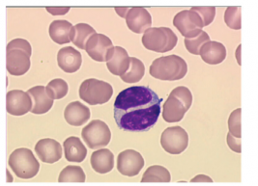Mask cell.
<instances>
[{
	"mask_svg": "<svg viewBox=\"0 0 258 186\" xmlns=\"http://www.w3.org/2000/svg\"><path fill=\"white\" fill-rule=\"evenodd\" d=\"M192 104V95L187 87L179 86L171 91L163 106V118L166 123L182 121Z\"/></svg>",
	"mask_w": 258,
	"mask_h": 186,
	"instance_id": "277c9868",
	"label": "cell"
},
{
	"mask_svg": "<svg viewBox=\"0 0 258 186\" xmlns=\"http://www.w3.org/2000/svg\"><path fill=\"white\" fill-rule=\"evenodd\" d=\"M27 93L30 95L33 102L31 113L41 115L47 113L51 109L53 105V100L50 99L47 95L45 86L32 87L27 91Z\"/></svg>",
	"mask_w": 258,
	"mask_h": 186,
	"instance_id": "d6986e66",
	"label": "cell"
},
{
	"mask_svg": "<svg viewBox=\"0 0 258 186\" xmlns=\"http://www.w3.org/2000/svg\"><path fill=\"white\" fill-rule=\"evenodd\" d=\"M65 158L69 162L81 163L87 155V150L81 139L76 136H71L64 141L63 144Z\"/></svg>",
	"mask_w": 258,
	"mask_h": 186,
	"instance_id": "7402d4cb",
	"label": "cell"
},
{
	"mask_svg": "<svg viewBox=\"0 0 258 186\" xmlns=\"http://www.w3.org/2000/svg\"><path fill=\"white\" fill-rule=\"evenodd\" d=\"M208 42H210V37L205 31L194 39H185L184 41L187 50L194 55H200L201 47Z\"/></svg>",
	"mask_w": 258,
	"mask_h": 186,
	"instance_id": "f546056e",
	"label": "cell"
},
{
	"mask_svg": "<svg viewBox=\"0 0 258 186\" xmlns=\"http://www.w3.org/2000/svg\"><path fill=\"white\" fill-rule=\"evenodd\" d=\"M66 122L73 127L83 126L90 119V109L79 102H73L64 110Z\"/></svg>",
	"mask_w": 258,
	"mask_h": 186,
	"instance_id": "ac0fdd59",
	"label": "cell"
},
{
	"mask_svg": "<svg viewBox=\"0 0 258 186\" xmlns=\"http://www.w3.org/2000/svg\"><path fill=\"white\" fill-rule=\"evenodd\" d=\"M35 152L43 162L52 164L62 157V147L56 140L45 138L37 142Z\"/></svg>",
	"mask_w": 258,
	"mask_h": 186,
	"instance_id": "9a60e30c",
	"label": "cell"
},
{
	"mask_svg": "<svg viewBox=\"0 0 258 186\" xmlns=\"http://www.w3.org/2000/svg\"><path fill=\"white\" fill-rule=\"evenodd\" d=\"M85 180L86 175L80 166L69 165L59 174V182H84Z\"/></svg>",
	"mask_w": 258,
	"mask_h": 186,
	"instance_id": "4316f807",
	"label": "cell"
},
{
	"mask_svg": "<svg viewBox=\"0 0 258 186\" xmlns=\"http://www.w3.org/2000/svg\"><path fill=\"white\" fill-rule=\"evenodd\" d=\"M161 99L151 88L133 86L120 92L114 102V120L125 131H147L156 125L162 112Z\"/></svg>",
	"mask_w": 258,
	"mask_h": 186,
	"instance_id": "6da1fadb",
	"label": "cell"
},
{
	"mask_svg": "<svg viewBox=\"0 0 258 186\" xmlns=\"http://www.w3.org/2000/svg\"><path fill=\"white\" fill-rule=\"evenodd\" d=\"M33 102L30 95L22 90L9 91L6 96L7 112L14 116H23L32 110Z\"/></svg>",
	"mask_w": 258,
	"mask_h": 186,
	"instance_id": "4fadbf2b",
	"label": "cell"
},
{
	"mask_svg": "<svg viewBox=\"0 0 258 186\" xmlns=\"http://www.w3.org/2000/svg\"><path fill=\"white\" fill-rule=\"evenodd\" d=\"M46 10L51 15L62 16L70 11V7H46Z\"/></svg>",
	"mask_w": 258,
	"mask_h": 186,
	"instance_id": "836d02e7",
	"label": "cell"
},
{
	"mask_svg": "<svg viewBox=\"0 0 258 186\" xmlns=\"http://www.w3.org/2000/svg\"><path fill=\"white\" fill-rule=\"evenodd\" d=\"M82 139L89 149H102L107 146L111 139V132L108 126L101 120H93L82 128Z\"/></svg>",
	"mask_w": 258,
	"mask_h": 186,
	"instance_id": "ba28073f",
	"label": "cell"
},
{
	"mask_svg": "<svg viewBox=\"0 0 258 186\" xmlns=\"http://www.w3.org/2000/svg\"><path fill=\"white\" fill-rule=\"evenodd\" d=\"M47 93L50 99L54 100H61L64 97H66V95L68 94L69 91V86L67 84V82L61 78H55L52 79L51 81L47 84L46 87Z\"/></svg>",
	"mask_w": 258,
	"mask_h": 186,
	"instance_id": "83f0119b",
	"label": "cell"
},
{
	"mask_svg": "<svg viewBox=\"0 0 258 186\" xmlns=\"http://www.w3.org/2000/svg\"><path fill=\"white\" fill-rule=\"evenodd\" d=\"M226 48L222 43L210 41L206 43L200 50V57L209 65H219L226 58Z\"/></svg>",
	"mask_w": 258,
	"mask_h": 186,
	"instance_id": "ffe728a7",
	"label": "cell"
},
{
	"mask_svg": "<svg viewBox=\"0 0 258 186\" xmlns=\"http://www.w3.org/2000/svg\"><path fill=\"white\" fill-rule=\"evenodd\" d=\"M79 94L82 101L88 105H104L111 99L113 89L107 82L89 78L82 82Z\"/></svg>",
	"mask_w": 258,
	"mask_h": 186,
	"instance_id": "52a82bcc",
	"label": "cell"
},
{
	"mask_svg": "<svg viewBox=\"0 0 258 186\" xmlns=\"http://www.w3.org/2000/svg\"><path fill=\"white\" fill-rule=\"evenodd\" d=\"M141 41L148 50L164 53L176 47L178 38L168 27H151L143 34Z\"/></svg>",
	"mask_w": 258,
	"mask_h": 186,
	"instance_id": "5b68a950",
	"label": "cell"
},
{
	"mask_svg": "<svg viewBox=\"0 0 258 186\" xmlns=\"http://www.w3.org/2000/svg\"><path fill=\"white\" fill-rule=\"evenodd\" d=\"M144 166V159L139 151L126 150L118 154V172L126 176H136Z\"/></svg>",
	"mask_w": 258,
	"mask_h": 186,
	"instance_id": "7c38bea8",
	"label": "cell"
},
{
	"mask_svg": "<svg viewBox=\"0 0 258 186\" xmlns=\"http://www.w3.org/2000/svg\"><path fill=\"white\" fill-rule=\"evenodd\" d=\"M241 108H237L231 112L228 118V129L229 133L237 138H241L242 129H241Z\"/></svg>",
	"mask_w": 258,
	"mask_h": 186,
	"instance_id": "4dcf8cb0",
	"label": "cell"
},
{
	"mask_svg": "<svg viewBox=\"0 0 258 186\" xmlns=\"http://www.w3.org/2000/svg\"><path fill=\"white\" fill-rule=\"evenodd\" d=\"M161 145L166 152L180 154L188 148V133L181 127L167 128L162 133Z\"/></svg>",
	"mask_w": 258,
	"mask_h": 186,
	"instance_id": "30bf717a",
	"label": "cell"
},
{
	"mask_svg": "<svg viewBox=\"0 0 258 186\" xmlns=\"http://www.w3.org/2000/svg\"><path fill=\"white\" fill-rule=\"evenodd\" d=\"M32 47L24 39H15L7 45L6 68L10 74L21 76L25 74L31 66L30 57Z\"/></svg>",
	"mask_w": 258,
	"mask_h": 186,
	"instance_id": "7a4b0ae2",
	"label": "cell"
},
{
	"mask_svg": "<svg viewBox=\"0 0 258 186\" xmlns=\"http://www.w3.org/2000/svg\"><path fill=\"white\" fill-rule=\"evenodd\" d=\"M190 10L200 15L204 23V26L211 24L216 16V8L213 6H196L191 7Z\"/></svg>",
	"mask_w": 258,
	"mask_h": 186,
	"instance_id": "1f68e13d",
	"label": "cell"
},
{
	"mask_svg": "<svg viewBox=\"0 0 258 186\" xmlns=\"http://www.w3.org/2000/svg\"><path fill=\"white\" fill-rule=\"evenodd\" d=\"M226 143L231 151L241 153L242 152V147H241V138H237L233 136L231 133H227L226 136Z\"/></svg>",
	"mask_w": 258,
	"mask_h": 186,
	"instance_id": "d6a6232c",
	"label": "cell"
},
{
	"mask_svg": "<svg viewBox=\"0 0 258 186\" xmlns=\"http://www.w3.org/2000/svg\"><path fill=\"white\" fill-rule=\"evenodd\" d=\"M113 48V44L107 36L96 33L87 42L85 51L97 62H107Z\"/></svg>",
	"mask_w": 258,
	"mask_h": 186,
	"instance_id": "8fae6325",
	"label": "cell"
},
{
	"mask_svg": "<svg viewBox=\"0 0 258 186\" xmlns=\"http://www.w3.org/2000/svg\"><path fill=\"white\" fill-rule=\"evenodd\" d=\"M149 72L156 79L176 81L185 77L188 72V65L182 57L172 54L154 60Z\"/></svg>",
	"mask_w": 258,
	"mask_h": 186,
	"instance_id": "3957f363",
	"label": "cell"
},
{
	"mask_svg": "<svg viewBox=\"0 0 258 186\" xmlns=\"http://www.w3.org/2000/svg\"><path fill=\"white\" fill-rule=\"evenodd\" d=\"M95 34H96V31L94 28L89 24H77L73 28L72 43L81 49H85L87 42Z\"/></svg>",
	"mask_w": 258,
	"mask_h": 186,
	"instance_id": "cb8c5ba5",
	"label": "cell"
},
{
	"mask_svg": "<svg viewBox=\"0 0 258 186\" xmlns=\"http://www.w3.org/2000/svg\"><path fill=\"white\" fill-rule=\"evenodd\" d=\"M125 20L130 30L137 34L145 33L152 25L151 15L143 7H132Z\"/></svg>",
	"mask_w": 258,
	"mask_h": 186,
	"instance_id": "5bb4252c",
	"label": "cell"
},
{
	"mask_svg": "<svg viewBox=\"0 0 258 186\" xmlns=\"http://www.w3.org/2000/svg\"><path fill=\"white\" fill-rule=\"evenodd\" d=\"M8 164L15 174L23 179L34 177L40 170V164L33 152L26 148H20L13 151L9 156Z\"/></svg>",
	"mask_w": 258,
	"mask_h": 186,
	"instance_id": "8992f818",
	"label": "cell"
},
{
	"mask_svg": "<svg viewBox=\"0 0 258 186\" xmlns=\"http://www.w3.org/2000/svg\"><path fill=\"white\" fill-rule=\"evenodd\" d=\"M190 182H213V179L206 174H199L190 179Z\"/></svg>",
	"mask_w": 258,
	"mask_h": 186,
	"instance_id": "e575fe53",
	"label": "cell"
},
{
	"mask_svg": "<svg viewBox=\"0 0 258 186\" xmlns=\"http://www.w3.org/2000/svg\"><path fill=\"white\" fill-rule=\"evenodd\" d=\"M171 175L166 168L161 165H153L144 172L141 182H170Z\"/></svg>",
	"mask_w": 258,
	"mask_h": 186,
	"instance_id": "d4e9b609",
	"label": "cell"
},
{
	"mask_svg": "<svg viewBox=\"0 0 258 186\" xmlns=\"http://www.w3.org/2000/svg\"><path fill=\"white\" fill-rule=\"evenodd\" d=\"M73 28V24L68 21L57 20L50 24L48 33L54 43L58 45H64L72 42Z\"/></svg>",
	"mask_w": 258,
	"mask_h": 186,
	"instance_id": "603a6c76",
	"label": "cell"
},
{
	"mask_svg": "<svg viewBox=\"0 0 258 186\" xmlns=\"http://www.w3.org/2000/svg\"><path fill=\"white\" fill-rule=\"evenodd\" d=\"M173 25L185 39H194L202 33L204 23L198 13L184 10L175 15Z\"/></svg>",
	"mask_w": 258,
	"mask_h": 186,
	"instance_id": "9c48e42d",
	"label": "cell"
},
{
	"mask_svg": "<svg viewBox=\"0 0 258 186\" xmlns=\"http://www.w3.org/2000/svg\"><path fill=\"white\" fill-rule=\"evenodd\" d=\"M241 47H242V46L240 45L239 47H237V50H236V59H237V62H238V65H242L241 64Z\"/></svg>",
	"mask_w": 258,
	"mask_h": 186,
	"instance_id": "8d00e7d4",
	"label": "cell"
},
{
	"mask_svg": "<svg viewBox=\"0 0 258 186\" xmlns=\"http://www.w3.org/2000/svg\"><path fill=\"white\" fill-rule=\"evenodd\" d=\"M224 23L229 28L233 30H240L242 27L241 7H236V6L227 7L224 12Z\"/></svg>",
	"mask_w": 258,
	"mask_h": 186,
	"instance_id": "f1b7e54d",
	"label": "cell"
},
{
	"mask_svg": "<svg viewBox=\"0 0 258 186\" xmlns=\"http://www.w3.org/2000/svg\"><path fill=\"white\" fill-rule=\"evenodd\" d=\"M145 73V67L140 59L131 57V66L128 71L121 76V79L126 83H137L141 81Z\"/></svg>",
	"mask_w": 258,
	"mask_h": 186,
	"instance_id": "484cf974",
	"label": "cell"
},
{
	"mask_svg": "<svg viewBox=\"0 0 258 186\" xmlns=\"http://www.w3.org/2000/svg\"><path fill=\"white\" fill-rule=\"evenodd\" d=\"M130 9H131V8H128V7H115V8H114L115 12L117 13L118 15H119L121 18H123V19H126L127 15H128V13H129Z\"/></svg>",
	"mask_w": 258,
	"mask_h": 186,
	"instance_id": "d590c367",
	"label": "cell"
},
{
	"mask_svg": "<svg viewBox=\"0 0 258 186\" xmlns=\"http://www.w3.org/2000/svg\"><path fill=\"white\" fill-rule=\"evenodd\" d=\"M90 164L96 173L107 174L114 167V155L107 149H101L91 154Z\"/></svg>",
	"mask_w": 258,
	"mask_h": 186,
	"instance_id": "44dd1931",
	"label": "cell"
},
{
	"mask_svg": "<svg viewBox=\"0 0 258 186\" xmlns=\"http://www.w3.org/2000/svg\"><path fill=\"white\" fill-rule=\"evenodd\" d=\"M13 176L10 174V172L7 170V182H12Z\"/></svg>",
	"mask_w": 258,
	"mask_h": 186,
	"instance_id": "74e56055",
	"label": "cell"
},
{
	"mask_svg": "<svg viewBox=\"0 0 258 186\" xmlns=\"http://www.w3.org/2000/svg\"><path fill=\"white\" fill-rule=\"evenodd\" d=\"M131 66V57L125 48L121 47H114L106 62V67L108 70L118 76L125 74Z\"/></svg>",
	"mask_w": 258,
	"mask_h": 186,
	"instance_id": "2e32d148",
	"label": "cell"
},
{
	"mask_svg": "<svg viewBox=\"0 0 258 186\" xmlns=\"http://www.w3.org/2000/svg\"><path fill=\"white\" fill-rule=\"evenodd\" d=\"M57 63L63 71L68 73L76 72L82 66V54L74 47H63L57 53Z\"/></svg>",
	"mask_w": 258,
	"mask_h": 186,
	"instance_id": "e0dca14e",
	"label": "cell"
}]
</instances>
